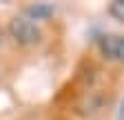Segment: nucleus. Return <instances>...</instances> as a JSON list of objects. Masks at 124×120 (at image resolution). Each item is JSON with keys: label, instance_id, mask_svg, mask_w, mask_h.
<instances>
[{"label": "nucleus", "instance_id": "nucleus-1", "mask_svg": "<svg viewBox=\"0 0 124 120\" xmlns=\"http://www.w3.org/2000/svg\"><path fill=\"white\" fill-rule=\"evenodd\" d=\"M9 36L13 38V42L22 44V47H31V44H38L42 34L36 22H31L29 18H11L9 27H7Z\"/></svg>", "mask_w": 124, "mask_h": 120}, {"label": "nucleus", "instance_id": "nucleus-2", "mask_svg": "<svg viewBox=\"0 0 124 120\" xmlns=\"http://www.w3.org/2000/svg\"><path fill=\"white\" fill-rule=\"evenodd\" d=\"M98 44L106 60H113V62L124 60V36L122 34H104L98 38Z\"/></svg>", "mask_w": 124, "mask_h": 120}, {"label": "nucleus", "instance_id": "nucleus-3", "mask_svg": "<svg viewBox=\"0 0 124 120\" xmlns=\"http://www.w3.org/2000/svg\"><path fill=\"white\" fill-rule=\"evenodd\" d=\"M24 13L29 16L31 22H33V20H49V18L53 16V7H51V5L40 2V5H31V7H27Z\"/></svg>", "mask_w": 124, "mask_h": 120}, {"label": "nucleus", "instance_id": "nucleus-4", "mask_svg": "<svg viewBox=\"0 0 124 120\" xmlns=\"http://www.w3.org/2000/svg\"><path fill=\"white\" fill-rule=\"evenodd\" d=\"M108 13H111L117 22L124 25V0H113V2L108 5Z\"/></svg>", "mask_w": 124, "mask_h": 120}, {"label": "nucleus", "instance_id": "nucleus-5", "mask_svg": "<svg viewBox=\"0 0 124 120\" xmlns=\"http://www.w3.org/2000/svg\"><path fill=\"white\" fill-rule=\"evenodd\" d=\"M124 118V102H122V107H120V116H117V120H122Z\"/></svg>", "mask_w": 124, "mask_h": 120}]
</instances>
